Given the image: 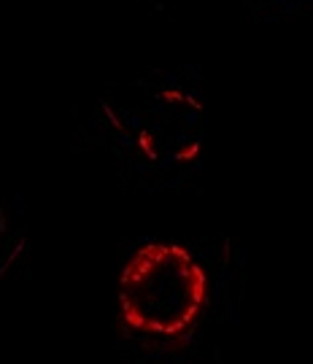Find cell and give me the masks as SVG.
I'll return each instance as SVG.
<instances>
[{
  "label": "cell",
  "mask_w": 313,
  "mask_h": 364,
  "mask_svg": "<svg viewBox=\"0 0 313 364\" xmlns=\"http://www.w3.org/2000/svg\"><path fill=\"white\" fill-rule=\"evenodd\" d=\"M103 111L117 144L156 168L186 162L200 151L203 103L176 73L149 70L114 90Z\"/></svg>",
  "instance_id": "6da1fadb"
},
{
  "label": "cell",
  "mask_w": 313,
  "mask_h": 364,
  "mask_svg": "<svg viewBox=\"0 0 313 364\" xmlns=\"http://www.w3.org/2000/svg\"><path fill=\"white\" fill-rule=\"evenodd\" d=\"M203 270L179 246H146L130 262L122 302L127 321L152 335L186 332L203 302Z\"/></svg>",
  "instance_id": "7a4b0ae2"
}]
</instances>
